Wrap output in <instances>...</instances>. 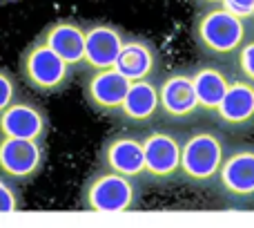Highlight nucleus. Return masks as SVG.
Returning a JSON list of instances; mask_svg holds the SVG:
<instances>
[{"mask_svg":"<svg viewBox=\"0 0 254 228\" xmlns=\"http://www.w3.org/2000/svg\"><path fill=\"white\" fill-rule=\"evenodd\" d=\"M250 27H252V31H254V11H252V16H250Z\"/></svg>","mask_w":254,"mask_h":228,"instance_id":"obj_23","label":"nucleus"},{"mask_svg":"<svg viewBox=\"0 0 254 228\" xmlns=\"http://www.w3.org/2000/svg\"><path fill=\"white\" fill-rule=\"evenodd\" d=\"M212 188L232 206L254 204V143L228 145Z\"/></svg>","mask_w":254,"mask_h":228,"instance_id":"obj_6","label":"nucleus"},{"mask_svg":"<svg viewBox=\"0 0 254 228\" xmlns=\"http://www.w3.org/2000/svg\"><path fill=\"white\" fill-rule=\"evenodd\" d=\"M210 118L223 132L243 134V132L254 130V85L239 76H232L228 92L223 94Z\"/></svg>","mask_w":254,"mask_h":228,"instance_id":"obj_11","label":"nucleus"},{"mask_svg":"<svg viewBox=\"0 0 254 228\" xmlns=\"http://www.w3.org/2000/svg\"><path fill=\"white\" fill-rule=\"evenodd\" d=\"M47 166V141L0 136V177L13 184H31Z\"/></svg>","mask_w":254,"mask_h":228,"instance_id":"obj_9","label":"nucleus"},{"mask_svg":"<svg viewBox=\"0 0 254 228\" xmlns=\"http://www.w3.org/2000/svg\"><path fill=\"white\" fill-rule=\"evenodd\" d=\"M145 184L172 186L179 181L181 132L172 127H145L143 132Z\"/></svg>","mask_w":254,"mask_h":228,"instance_id":"obj_5","label":"nucleus"},{"mask_svg":"<svg viewBox=\"0 0 254 228\" xmlns=\"http://www.w3.org/2000/svg\"><path fill=\"white\" fill-rule=\"evenodd\" d=\"M114 121L134 130L152 127L158 121V79L131 81Z\"/></svg>","mask_w":254,"mask_h":228,"instance_id":"obj_15","label":"nucleus"},{"mask_svg":"<svg viewBox=\"0 0 254 228\" xmlns=\"http://www.w3.org/2000/svg\"><path fill=\"white\" fill-rule=\"evenodd\" d=\"M201 114L196 101V92L192 85L190 67H176L170 74L158 79V118L165 123H183L196 121Z\"/></svg>","mask_w":254,"mask_h":228,"instance_id":"obj_7","label":"nucleus"},{"mask_svg":"<svg viewBox=\"0 0 254 228\" xmlns=\"http://www.w3.org/2000/svg\"><path fill=\"white\" fill-rule=\"evenodd\" d=\"M98 168L145 184L143 134H140V130L125 127V130H116L107 134L103 139L101 150H98Z\"/></svg>","mask_w":254,"mask_h":228,"instance_id":"obj_8","label":"nucleus"},{"mask_svg":"<svg viewBox=\"0 0 254 228\" xmlns=\"http://www.w3.org/2000/svg\"><path fill=\"white\" fill-rule=\"evenodd\" d=\"M18 74L29 90L49 97V94L65 92L76 72L45 43L34 38L18 58Z\"/></svg>","mask_w":254,"mask_h":228,"instance_id":"obj_4","label":"nucleus"},{"mask_svg":"<svg viewBox=\"0 0 254 228\" xmlns=\"http://www.w3.org/2000/svg\"><path fill=\"white\" fill-rule=\"evenodd\" d=\"M0 4H2V2H0Z\"/></svg>","mask_w":254,"mask_h":228,"instance_id":"obj_25","label":"nucleus"},{"mask_svg":"<svg viewBox=\"0 0 254 228\" xmlns=\"http://www.w3.org/2000/svg\"><path fill=\"white\" fill-rule=\"evenodd\" d=\"M230 63H232L234 76L254 85V34L239 47V52L234 54V58Z\"/></svg>","mask_w":254,"mask_h":228,"instance_id":"obj_18","label":"nucleus"},{"mask_svg":"<svg viewBox=\"0 0 254 228\" xmlns=\"http://www.w3.org/2000/svg\"><path fill=\"white\" fill-rule=\"evenodd\" d=\"M190 76H192V85H194V92H196L201 114L203 116H210L216 110V106L221 103L223 94L228 92L232 74L228 70H223V65L201 61L190 67Z\"/></svg>","mask_w":254,"mask_h":228,"instance_id":"obj_17","label":"nucleus"},{"mask_svg":"<svg viewBox=\"0 0 254 228\" xmlns=\"http://www.w3.org/2000/svg\"><path fill=\"white\" fill-rule=\"evenodd\" d=\"M20 97V83L11 70L0 65V112Z\"/></svg>","mask_w":254,"mask_h":228,"instance_id":"obj_20","label":"nucleus"},{"mask_svg":"<svg viewBox=\"0 0 254 228\" xmlns=\"http://www.w3.org/2000/svg\"><path fill=\"white\" fill-rule=\"evenodd\" d=\"M36 38L45 43L54 54L63 58L74 72L83 70V52H85V27L74 18H61L38 31Z\"/></svg>","mask_w":254,"mask_h":228,"instance_id":"obj_16","label":"nucleus"},{"mask_svg":"<svg viewBox=\"0 0 254 228\" xmlns=\"http://www.w3.org/2000/svg\"><path fill=\"white\" fill-rule=\"evenodd\" d=\"M0 2H20V0H0Z\"/></svg>","mask_w":254,"mask_h":228,"instance_id":"obj_24","label":"nucleus"},{"mask_svg":"<svg viewBox=\"0 0 254 228\" xmlns=\"http://www.w3.org/2000/svg\"><path fill=\"white\" fill-rule=\"evenodd\" d=\"M127 88H129V81L116 67H107V70L87 72V79L83 83V97L85 103L96 114L114 118L116 112L121 110Z\"/></svg>","mask_w":254,"mask_h":228,"instance_id":"obj_13","label":"nucleus"},{"mask_svg":"<svg viewBox=\"0 0 254 228\" xmlns=\"http://www.w3.org/2000/svg\"><path fill=\"white\" fill-rule=\"evenodd\" d=\"M49 130H52L49 112L34 99H27L22 94L0 112V136L47 141Z\"/></svg>","mask_w":254,"mask_h":228,"instance_id":"obj_10","label":"nucleus"},{"mask_svg":"<svg viewBox=\"0 0 254 228\" xmlns=\"http://www.w3.org/2000/svg\"><path fill=\"white\" fill-rule=\"evenodd\" d=\"M143 199V181L96 168L80 188V206L89 213L136 211Z\"/></svg>","mask_w":254,"mask_h":228,"instance_id":"obj_3","label":"nucleus"},{"mask_svg":"<svg viewBox=\"0 0 254 228\" xmlns=\"http://www.w3.org/2000/svg\"><path fill=\"white\" fill-rule=\"evenodd\" d=\"M85 27V52H83V70L96 72L114 67L119 52L123 47L127 31L112 22H83Z\"/></svg>","mask_w":254,"mask_h":228,"instance_id":"obj_12","label":"nucleus"},{"mask_svg":"<svg viewBox=\"0 0 254 228\" xmlns=\"http://www.w3.org/2000/svg\"><path fill=\"white\" fill-rule=\"evenodd\" d=\"M22 206H25V199L18 184L0 177V213H16L22 211Z\"/></svg>","mask_w":254,"mask_h":228,"instance_id":"obj_19","label":"nucleus"},{"mask_svg":"<svg viewBox=\"0 0 254 228\" xmlns=\"http://www.w3.org/2000/svg\"><path fill=\"white\" fill-rule=\"evenodd\" d=\"M254 34L250 20L216 7L198 9L192 20V40L203 58L230 63L243 43Z\"/></svg>","mask_w":254,"mask_h":228,"instance_id":"obj_1","label":"nucleus"},{"mask_svg":"<svg viewBox=\"0 0 254 228\" xmlns=\"http://www.w3.org/2000/svg\"><path fill=\"white\" fill-rule=\"evenodd\" d=\"M194 4H196L198 9H205V7H216V4H221V0H192Z\"/></svg>","mask_w":254,"mask_h":228,"instance_id":"obj_22","label":"nucleus"},{"mask_svg":"<svg viewBox=\"0 0 254 228\" xmlns=\"http://www.w3.org/2000/svg\"><path fill=\"white\" fill-rule=\"evenodd\" d=\"M228 136L219 127H194L181 136L179 181L192 188H212L228 152Z\"/></svg>","mask_w":254,"mask_h":228,"instance_id":"obj_2","label":"nucleus"},{"mask_svg":"<svg viewBox=\"0 0 254 228\" xmlns=\"http://www.w3.org/2000/svg\"><path fill=\"white\" fill-rule=\"evenodd\" d=\"M221 7L228 9L234 16L250 20V16L254 11V0H221Z\"/></svg>","mask_w":254,"mask_h":228,"instance_id":"obj_21","label":"nucleus"},{"mask_svg":"<svg viewBox=\"0 0 254 228\" xmlns=\"http://www.w3.org/2000/svg\"><path fill=\"white\" fill-rule=\"evenodd\" d=\"M114 67L125 76L127 81H145V79H158L161 74V52H158L156 43L145 36L129 34L127 31L123 47L119 52Z\"/></svg>","mask_w":254,"mask_h":228,"instance_id":"obj_14","label":"nucleus"}]
</instances>
